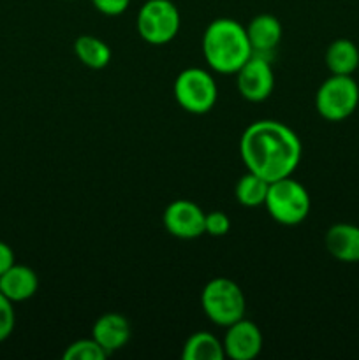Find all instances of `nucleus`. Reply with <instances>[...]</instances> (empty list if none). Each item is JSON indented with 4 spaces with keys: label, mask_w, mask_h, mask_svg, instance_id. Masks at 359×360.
I'll use <instances>...</instances> for the list:
<instances>
[{
    "label": "nucleus",
    "mask_w": 359,
    "mask_h": 360,
    "mask_svg": "<svg viewBox=\"0 0 359 360\" xmlns=\"http://www.w3.org/2000/svg\"><path fill=\"white\" fill-rule=\"evenodd\" d=\"M239 95L248 102H263L273 94L275 72L266 56L253 53L236 72Z\"/></svg>",
    "instance_id": "6e6552de"
},
{
    "label": "nucleus",
    "mask_w": 359,
    "mask_h": 360,
    "mask_svg": "<svg viewBox=\"0 0 359 360\" xmlns=\"http://www.w3.org/2000/svg\"><path fill=\"white\" fill-rule=\"evenodd\" d=\"M204 315L218 327H229L245 319L246 301L241 287L229 278H213L201 292Z\"/></svg>",
    "instance_id": "7ed1b4c3"
},
{
    "label": "nucleus",
    "mask_w": 359,
    "mask_h": 360,
    "mask_svg": "<svg viewBox=\"0 0 359 360\" xmlns=\"http://www.w3.org/2000/svg\"><path fill=\"white\" fill-rule=\"evenodd\" d=\"M183 360H224L225 352L224 345L213 334L206 330L192 334L185 341L182 350Z\"/></svg>",
    "instance_id": "f3484780"
},
{
    "label": "nucleus",
    "mask_w": 359,
    "mask_h": 360,
    "mask_svg": "<svg viewBox=\"0 0 359 360\" xmlns=\"http://www.w3.org/2000/svg\"><path fill=\"white\" fill-rule=\"evenodd\" d=\"M14 326H16L14 304L0 292V343L13 334Z\"/></svg>",
    "instance_id": "412c9836"
},
{
    "label": "nucleus",
    "mask_w": 359,
    "mask_h": 360,
    "mask_svg": "<svg viewBox=\"0 0 359 360\" xmlns=\"http://www.w3.org/2000/svg\"><path fill=\"white\" fill-rule=\"evenodd\" d=\"M172 94L183 111L190 115H206L217 104L218 88L208 70L189 67L176 76Z\"/></svg>",
    "instance_id": "39448f33"
},
{
    "label": "nucleus",
    "mask_w": 359,
    "mask_h": 360,
    "mask_svg": "<svg viewBox=\"0 0 359 360\" xmlns=\"http://www.w3.org/2000/svg\"><path fill=\"white\" fill-rule=\"evenodd\" d=\"M326 65L331 74L352 76L359 67V49L348 39H336L326 49Z\"/></svg>",
    "instance_id": "2eb2a0df"
},
{
    "label": "nucleus",
    "mask_w": 359,
    "mask_h": 360,
    "mask_svg": "<svg viewBox=\"0 0 359 360\" xmlns=\"http://www.w3.org/2000/svg\"><path fill=\"white\" fill-rule=\"evenodd\" d=\"M14 262H16V259H14L13 248H11L7 243L0 241V276H2Z\"/></svg>",
    "instance_id": "5701e85b"
},
{
    "label": "nucleus",
    "mask_w": 359,
    "mask_h": 360,
    "mask_svg": "<svg viewBox=\"0 0 359 360\" xmlns=\"http://www.w3.org/2000/svg\"><path fill=\"white\" fill-rule=\"evenodd\" d=\"M326 250L340 262H359V227L352 224H334L327 229Z\"/></svg>",
    "instance_id": "ddd939ff"
},
{
    "label": "nucleus",
    "mask_w": 359,
    "mask_h": 360,
    "mask_svg": "<svg viewBox=\"0 0 359 360\" xmlns=\"http://www.w3.org/2000/svg\"><path fill=\"white\" fill-rule=\"evenodd\" d=\"M245 30L256 55H270L282 41V23L273 14H257Z\"/></svg>",
    "instance_id": "4468645a"
},
{
    "label": "nucleus",
    "mask_w": 359,
    "mask_h": 360,
    "mask_svg": "<svg viewBox=\"0 0 359 360\" xmlns=\"http://www.w3.org/2000/svg\"><path fill=\"white\" fill-rule=\"evenodd\" d=\"M74 55L88 69H106L111 62V48L95 35H80L74 41Z\"/></svg>",
    "instance_id": "dca6fc26"
},
{
    "label": "nucleus",
    "mask_w": 359,
    "mask_h": 360,
    "mask_svg": "<svg viewBox=\"0 0 359 360\" xmlns=\"http://www.w3.org/2000/svg\"><path fill=\"white\" fill-rule=\"evenodd\" d=\"M264 206L277 224L294 227L306 220L312 200L308 190L299 181L292 179V176H287L270 183Z\"/></svg>",
    "instance_id": "20e7f679"
},
{
    "label": "nucleus",
    "mask_w": 359,
    "mask_h": 360,
    "mask_svg": "<svg viewBox=\"0 0 359 360\" xmlns=\"http://www.w3.org/2000/svg\"><path fill=\"white\" fill-rule=\"evenodd\" d=\"M92 6L104 16H120L130 6V0H92Z\"/></svg>",
    "instance_id": "4be33fe9"
},
{
    "label": "nucleus",
    "mask_w": 359,
    "mask_h": 360,
    "mask_svg": "<svg viewBox=\"0 0 359 360\" xmlns=\"http://www.w3.org/2000/svg\"><path fill=\"white\" fill-rule=\"evenodd\" d=\"M301 151L298 134L277 120H257L239 139V155L246 171L267 183L294 174Z\"/></svg>",
    "instance_id": "f257e3e1"
},
{
    "label": "nucleus",
    "mask_w": 359,
    "mask_h": 360,
    "mask_svg": "<svg viewBox=\"0 0 359 360\" xmlns=\"http://www.w3.org/2000/svg\"><path fill=\"white\" fill-rule=\"evenodd\" d=\"M182 18L171 0H146L137 13L136 28L139 37L151 46L171 42L178 35Z\"/></svg>",
    "instance_id": "423d86ee"
},
{
    "label": "nucleus",
    "mask_w": 359,
    "mask_h": 360,
    "mask_svg": "<svg viewBox=\"0 0 359 360\" xmlns=\"http://www.w3.org/2000/svg\"><path fill=\"white\" fill-rule=\"evenodd\" d=\"M106 357L109 355L94 338L74 341L65 348L62 355L63 360H104Z\"/></svg>",
    "instance_id": "6ab92c4d"
},
{
    "label": "nucleus",
    "mask_w": 359,
    "mask_h": 360,
    "mask_svg": "<svg viewBox=\"0 0 359 360\" xmlns=\"http://www.w3.org/2000/svg\"><path fill=\"white\" fill-rule=\"evenodd\" d=\"M231 231V220L224 211H210L204 218V234L222 238Z\"/></svg>",
    "instance_id": "aec40b11"
},
{
    "label": "nucleus",
    "mask_w": 359,
    "mask_h": 360,
    "mask_svg": "<svg viewBox=\"0 0 359 360\" xmlns=\"http://www.w3.org/2000/svg\"><path fill=\"white\" fill-rule=\"evenodd\" d=\"M39 290V276L32 267L14 262L6 273L0 276V292L11 302H23L34 297Z\"/></svg>",
    "instance_id": "f8f14e48"
},
{
    "label": "nucleus",
    "mask_w": 359,
    "mask_h": 360,
    "mask_svg": "<svg viewBox=\"0 0 359 360\" xmlns=\"http://www.w3.org/2000/svg\"><path fill=\"white\" fill-rule=\"evenodd\" d=\"M203 55L211 70L236 74L253 55L245 27L232 18H218L203 34Z\"/></svg>",
    "instance_id": "f03ea898"
},
{
    "label": "nucleus",
    "mask_w": 359,
    "mask_h": 360,
    "mask_svg": "<svg viewBox=\"0 0 359 360\" xmlns=\"http://www.w3.org/2000/svg\"><path fill=\"white\" fill-rule=\"evenodd\" d=\"M92 338L104 348L108 355L122 350L130 340V323L120 313H104L95 320Z\"/></svg>",
    "instance_id": "9b49d317"
},
{
    "label": "nucleus",
    "mask_w": 359,
    "mask_h": 360,
    "mask_svg": "<svg viewBox=\"0 0 359 360\" xmlns=\"http://www.w3.org/2000/svg\"><path fill=\"white\" fill-rule=\"evenodd\" d=\"M204 218L206 213L201 210L199 204L187 199L172 200L164 211V227L172 238L178 239H197L204 234Z\"/></svg>",
    "instance_id": "1a4fd4ad"
},
{
    "label": "nucleus",
    "mask_w": 359,
    "mask_h": 360,
    "mask_svg": "<svg viewBox=\"0 0 359 360\" xmlns=\"http://www.w3.org/2000/svg\"><path fill=\"white\" fill-rule=\"evenodd\" d=\"M224 352L225 357L232 360H253L263 350V333L252 320L241 319L232 326L225 327Z\"/></svg>",
    "instance_id": "9d476101"
},
{
    "label": "nucleus",
    "mask_w": 359,
    "mask_h": 360,
    "mask_svg": "<svg viewBox=\"0 0 359 360\" xmlns=\"http://www.w3.org/2000/svg\"><path fill=\"white\" fill-rule=\"evenodd\" d=\"M267 190H270V183H267L266 179L253 174V172L246 171V174H243L241 178L238 179V183H236L234 195L241 206L259 207L264 206Z\"/></svg>",
    "instance_id": "a211bd4d"
},
{
    "label": "nucleus",
    "mask_w": 359,
    "mask_h": 360,
    "mask_svg": "<svg viewBox=\"0 0 359 360\" xmlns=\"http://www.w3.org/2000/svg\"><path fill=\"white\" fill-rule=\"evenodd\" d=\"M359 86L352 76L331 74L315 94L317 112L327 122H344L358 109Z\"/></svg>",
    "instance_id": "0eeeda50"
}]
</instances>
